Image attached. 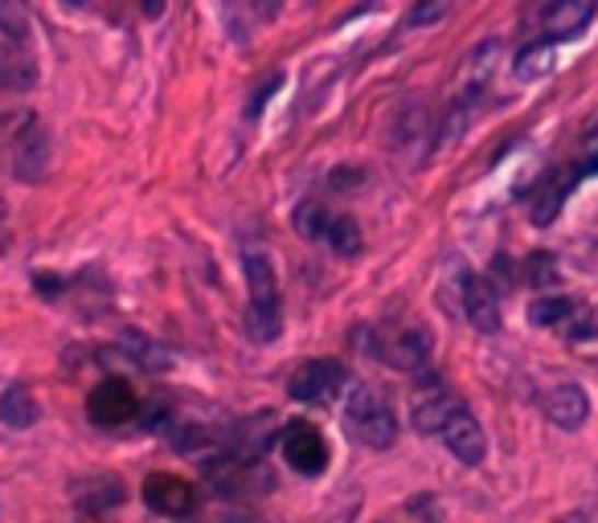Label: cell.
Here are the masks:
<instances>
[{"label": "cell", "mask_w": 598, "mask_h": 523, "mask_svg": "<svg viewBox=\"0 0 598 523\" xmlns=\"http://www.w3.org/2000/svg\"><path fill=\"white\" fill-rule=\"evenodd\" d=\"M0 33H4L9 42H30L33 16L25 0H0Z\"/></svg>", "instance_id": "obj_23"}, {"label": "cell", "mask_w": 598, "mask_h": 523, "mask_svg": "<svg viewBox=\"0 0 598 523\" xmlns=\"http://www.w3.org/2000/svg\"><path fill=\"white\" fill-rule=\"evenodd\" d=\"M529 278H533L537 287H550V282H557V266H553L550 254H533V258H529Z\"/></svg>", "instance_id": "obj_26"}, {"label": "cell", "mask_w": 598, "mask_h": 523, "mask_svg": "<svg viewBox=\"0 0 598 523\" xmlns=\"http://www.w3.org/2000/svg\"><path fill=\"white\" fill-rule=\"evenodd\" d=\"M143 503L164 515V520H181V515H189L197 508V495H193V483L176 475H148L143 483Z\"/></svg>", "instance_id": "obj_7"}, {"label": "cell", "mask_w": 598, "mask_h": 523, "mask_svg": "<svg viewBox=\"0 0 598 523\" xmlns=\"http://www.w3.org/2000/svg\"><path fill=\"white\" fill-rule=\"evenodd\" d=\"M284 458L291 462L296 475L315 478V475H324V466H329V442H324L308 421H291L284 433Z\"/></svg>", "instance_id": "obj_6"}, {"label": "cell", "mask_w": 598, "mask_h": 523, "mask_svg": "<svg viewBox=\"0 0 598 523\" xmlns=\"http://www.w3.org/2000/svg\"><path fill=\"white\" fill-rule=\"evenodd\" d=\"M496 54H501V46H496V42H484V46H480L472 58H468V70H463V82H468V91H463V103L484 91V82L492 78V62H496Z\"/></svg>", "instance_id": "obj_19"}, {"label": "cell", "mask_w": 598, "mask_h": 523, "mask_svg": "<svg viewBox=\"0 0 598 523\" xmlns=\"http://www.w3.org/2000/svg\"><path fill=\"white\" fill-rule=\"evenodd\" d=\"M463 311H468V319H472L475 332H501V303H496V291H492L484 278L468 275L463 278Z\"/></svg>", "instance_id": "obj_13"}, {"label": "cell", "mask_w": 598, "mask_h": 523, "mask_svg": "<svg viewBox=\"0 0 598 523\" xmlns=\"http://www.w3.org/2000/svg\"><path fill=\"white\" fill-rule=\"evenodd\" d=\"M37 417H42V409H37V400L25 385H13L0 393V421L9 430H30V426H37Z\"/></svg>", "instance_id": "obj_17"}, {"label": "cell", "mask_w": 598, "mask_h": 523, "mask_svg": "<svg viewBox=\"0 0 598 523\" xmlns=\"http://www.w3.org/2000/svg\"><path fill=\"white\" fill-rule=\"evenodd\" d=\"M463 409V400L451 397V393H430V397H423L418 405H414V414H410V421H414V430L418 433H439L447 421H451V414H459Z\"/></svg>", "instance_id": "obj_16"}, {"label": "cell", "mask_w": 598, "mask_h": 523, "mask_svg": "<svg viewBox=\"0 0 598 523\" xmlns=\"http://www.w3.org/2000/svg\"><path fill=\"white\" fill-rule=\"evenodd\" d=\"M329 225H332V213L324 209V200H303V205H296L299 237H308V242H324V237H329Z\"/></svg>", "instance_id": "obj_20"}, {"label": "cell", "mask_w": 598, "mask_h": 523, "mask_svg": "<svg viewBox=\"0 0 598 523\" xmlns=\"http://www.w3.org/2000/svg\"><path fill=\"white\" fill-rule=\"evenodd\" d=\"M336 254H345V258H353L357 249L365 246V237H361V225H357V217H348V213H332V225H329V237H324Z\"/></svg>", "instance_id": "obj_21"}, {"label": "cell", "mask_w": 598, "mask_h": 523, "mask_svg": "<svg viewBox=\"0 0 598 523\" xmlns=\"http://www.w3.org/2000/svg\"><path fill=\"white\" fill-rule=\"evenodd\" d=\"M66 4H70V9H82V4H87V0H66Z\"/></svg>", "instance_id": "obj_28"}, {"label": "cell", "mask_w": 598, "mask_h": 523, "mask_svg": "<svg viewBox=\"0 0 598 523\" xmlns=\"http://www.w3.org/2000/svg\"><path fill=\"white\" fill-rule=\"evenodd\" d=\"M369 352L398 372H418L430 360V332H423V327H386L369 344Z\"/></svg>", "instance_id": "obj_3"}, {"label": "cell", "mask_w": 598, "mask_h": 523, "mask_svg": "<svg viewBox=\"0 0 598 523\" xmlns=\"http://www.w3.org/2000/svg\"><path fill=\"white\" fill-rule=\"evenodd\" d=\"M345 385H348L345 364H336V360H303V364L291 372L287 393L296 400H303V405H329Z\"/></svg>", "instance_id": "obj_4"}, {"label": "cell", "mask_w": 598, "mask_h": 523, "mask_svg": "<svg viewBox=\"0 0 598 523\" xmlns=\"http://www.w3.org/2000/svg\"><path fill=\"white\" fill-rule=\"evenodd\" d=\"M447 9H451V0H414L406 25L410 30H418V25H435V21L447 16Z\"/></svg>", "instance_id": "obj_25"}, {"label": "cell", "mask_w": 598, "mask_h": 523, "mask_svg": "<svg viewBox=\"0 0 598 523\" xmlns=\"http://www.w3.org/2000/svg\"><path fill=\"white\" fill-rule=\"evenodd\" d=\"M74 503H79V511H87V515H103V511L124 503V483L115 475L82 478V483H74Z\"/></svg>", "instance_id": "obj_15"}, {"label": "cell", "mask_w": 598, "mask_h": 523, "mask_svg": "<svg viewBox=\"0 0 598 523\" xmlns=\"http://www.w3.org/2000/svg\"><path fill=\"white\" fill-rule=\"evenodd\" d=\"M124 352H131V360H136L140 369H148V372H169V369H173V356L164 352L160 344H152L148 336H140V332H127Z\"/></svg>", "instance_id": "obj_18"}, {"label": "cell", "mask_w": 598, "mask_h": 523, "mask_svg": "<svg viewBox=\"0 0 598 523\" xmlns=\"http://www.w3.org/2000/svg\"><path fill=\"white\" fill-rule=\"evenodd\" d=\"M136 409H140V400H136L131 385H127V381H119V376H107V381H103V385H95V393L87 397V414H91V421H95V426H103V430L127 426V421L136 417Z\"/></svg>", "instance_id": "obj_5"}, {"label": "cell", "mask_w": 598, "mask_h": 523, "mask_svg": "<svg viewBox=\"0 0 598 523\" xmlns=\"http://www.w3.org/2000/svg\"><path fill=\"white\" fill-rule=\"evenodd\" d=\"M545 417L557 430H578L590 417V400H586L583 385H557L545 393Z\"/></svg>", "instance_id": "obj_14"}, {"label": "cell", "mask_w": 598, "mask_h": 523, "mask_svg": "<svg viewBox=\"0 0 598 523\" xmlns=\"http://www.w3.org/2000/svg\"><path fill=\"white\" fill-rule=\"evenodd\" d=\"M4 213H9V205H4V200H0V221H4Z\"/></svg>", "instance_id": "obj_29"}, {"label": "cell", "mask_w": 598, "mask_h": 523, "mask_svg": "<svg viewBox=\"0 0 598 523\" xmlns=\"http://www.w3.org/2000/svg\"><path fill=\"white\" fill-rule=\"evenodd\" d=\"M595 13H598V0H550L541 25L550 33V42H566V37H578V33L595 21Z\"/></svg>", "instance_id": "obj_10"}, {"label": "cell", "mask_w": 598, "mask_h": 523, "mask_svg": "<svg viewBox=\"0 0 598 523\" xmlns=\"http://www.w3.org/2000/svg\"><path fill=\"white\" fill-rule=\"evenodd\" d=\"M0 246H4V242H0Z\"/></svg>", "instance_id": "obj_30"}, {"label": "cell", "mask_w": 598, "mask_h": 523, "mask_svg": "<svg viewBox=\"0 0 598 523\" xmlns=\"http://www.w3.org/2000/svg\"><path fill=\"white\" fill-rule=\"evenodd\" d=\"M37 86V58L33 49H25V42H4L0 46V91L21 94Z\"/></svg>", "instance_id": "obj_11"}, {"label": "cell", "mask_w": 598, "mask_h": 523, "mask_svg": "<svg viewBox=\"0 0 598 523\" xmlns=\"http://www.w3.org/2000/svg\"><path fill=\"white\" fill-rule=\"evenodd\" d=\"M557 62V54H553L550 42H537V46L520 49L517 54V78L520 82H537V78H545Z\"/></svg>", "instance_id": "obj_22"}, {"label": "cell", "mask_w": 598, "mask_h": 523, "mask_svg": "<svg viewBox=\"0 0 598 523\" xmlns=\"http://www.w3.org/2000/svg\"><path fill=\"white\" fill-rule=\"evenodd\" d=\"M143 13L160 16V13H164V0H143Z\"/></svg>", "instance_id": "obj_27"}, {"label": "cell", "mask_w": 598, "mask_h": 523, "mask_svg": "<svg viewBox=\"0 0 598 523\" xmlns=\"http://www.w3.org/2000/svg\"><path fill=\"white\" fill-rule=\"evenodd\" d=\"M574 315V303L562 294H541L533 307H529V324L533 327H562Z\"/></svg>", "instance_id": "obj_24"}, {"label": "cell", "mask_w": 598, "mask_h": 523, "mask_svg": "<svg viewBox=\"0 0 598 523\" xmlns=\"http://www.w3.org/2000/svg\"><path fill=\"white\" fill-rule=\"evenodd\" d=\"M345 421H348V433L365 442L373 450H390L398 442V417L390 409V400L381 397V388L373 385H357L348 393V405H345Z\"/></svg>", "instance_id": "obj_1"}, {"label": "cell", "mask_w": 598, "mask_h": 523, "mask_svg": "<svg viewBox=\"0 0 598 523\" xmlns=\"http://www.w3.org/2000/svg\"><path fill=\"white\" fill-rule=\"evenodd\" d=\"M246 282H251V332L254 339H275L284 327V299H279V278L267 254L246 249Z\"/></svg>", "instance_id": "obj_2"}, {"label": "cell", "mask_w": 598, "mask_h": 523, "mask_svg": "<svg viewBox=\"0 0 598 523\" xmlns=\"http://www.w3.org/2000/svg\"><path fill=\"white\" fill-rule=\"evenodd\" d=\"M49 172V136L46 127H25L13 143V176L25 185H37Z\"/></svg>", "instance_id": "obj_9"}, {"label": "cell", "mask_w": 598, "mask_h": 523, "mask_svg": "<svg viewBox=\"0 0 598 523\" xmlns=\"http://www.w3.org/2000/svg\"><path fill=\"white\" fill-rule=\"evenodd\" d=\"M275 433H279V426H275V414L246 417V421H238L234 430H230V450H234L238 458L258 462L271 446H275Z\"/></svg>", "instance_id": "obj_12"}, {"label": "cell", "mask_w": 598, "mask_h": 523, "mask_svg": "<svg viewBox=\"0 0 598 523\" xmlns=\"http://www.w3.org/2000/svg\"><path fill=\"white\" fill-rule=\"evenodd\" d=\"M442 446L451 450L463 466H480L484 462V454H488V438H484V430H480V421H475L468 409H459V414H451V421L439 430Z\"/></svg>", "instance_id": "obj_8"}]
</instances>
